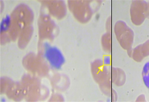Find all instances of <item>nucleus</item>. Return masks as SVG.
Segmentation results:
<instances>
[{
    "mask_svg": "<svg viewBox=\"0 0 149 102\" xmlns=\"http://www.w3.org/2000/svg\"><path fill=\"white\" fill-rule=\"evenodd\" d=\"M139 49L140 53L143 58L149 56V40L146 42L139 45Z\"/></svg>",
    "mask_w": 149,
    "mask_h": 102,
    "instance_id": "nucleus-4",
    "label": "nucleus"
},
{
    "mask_svg": "<svg viewBox=\"0 0 149 102\" xmlns=\"http://www.w3.org/2000/svg\"><path fill=\"white\" fill-rule=\"evenodd\" d=\"M116 35L121 46L124 49L132 50L134 40V33L124 21H118L116 24Z\"/></svg>",
    "mask_w": 149,
    "mask_h": 102,
    "instance_id": "nucleus-2",
    "label": "nucleus"
},
{
    "mask_svg": "<svg viewBox=\"0 0 149 102\" xmlns=\"http://www.w3.org/2000/svg\"><path fill=\"white\" fill-rule=\"evenodd\" d=\"M142 77L144 85L149 90V62L146 63L143 66Z\"/></svg>",
    "mask_w": 149,
    "mask_h": 102,
    "instance_id": "nucleus-3",
    "label": "nucleus"
},
{
    "mask_svg": "<svg viewBox=\"0 0 149 102\" xmlns=\"http://www.w3.org/2000/svg\"><path fill=\"white\" fill-rule=\"evenodd\" d=\"M148 3L145 1H133L130 7V16L132 23L141 25L148 16Z\"/></svg>",
    "mask_w": 149,
    "mask_h": 102,
    "instance_id": "nucleus-1",
    "label": "nucleus"
},
{
    "mask_svg": "<svg viewBox=\"0 0 149 102\" xmlns=\"http://www.w3.org/2000/svg\"><path fill=\"white\" fill-rule=\"evenodd\" d=\"M148 8H149V11H148V18L149 19V2L148 3Z\"/></svg>",
    "mask_w": 149,
    "mask_h": 102,
    "instance_id": "nucleus-5",
    "label": "nucleus"
}]
</instances>
